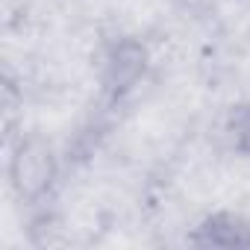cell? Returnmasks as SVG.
<instances>
[{"label": "cell", "instance_id": "obj_1", "mask_svg": "<svg viewBox=\"0 0 250 250\" xmlns=\"http://www.w3.org/2000/svg\"><path fill=\"white\" fill-rule=\"evenodd\" d=\"M188 244L194 247H250V218L238 212H212L206 215L188 235Z\"/></svg>", "mask_w": 250, "mask_h": 250}, {"label": "cell", "instance_id": "obj_2", "mask_svg": "<svg viewBox=\"0 0 250 250\" xmlns=\"http://www.w3.org/2000/svg\"><path fill=\"white\" fill-rule=\"evenodd\" d=\"M227 136L232 150L250 165V106H235L227 118Z\"/></svg>", "mask_w": 250, "mask_h": 250}]
</instances>
